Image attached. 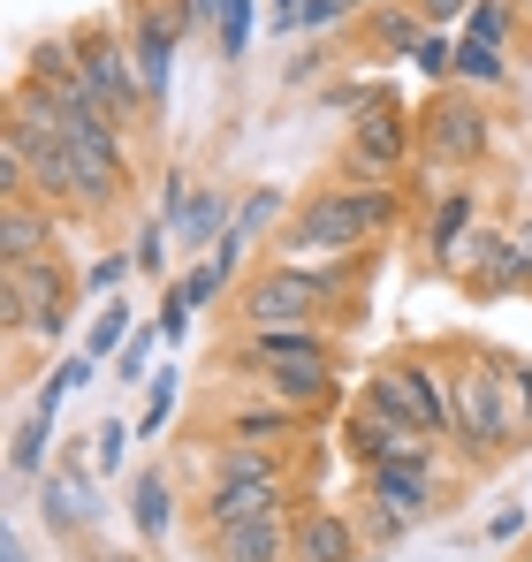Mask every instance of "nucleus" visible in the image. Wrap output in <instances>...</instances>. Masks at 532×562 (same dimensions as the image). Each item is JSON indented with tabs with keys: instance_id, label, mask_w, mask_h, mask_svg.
Masks as SVG:
<instances>
[{
	"instance_id": "nucleus-1",
	"label": "nucleus",
	"mask_w": 532,
	"mask_h": 562,
	"mask_svg": "<svg viewBox=\"0 0 532 562\" xmlns=\"http://www.w3.org/2000/svg\"><path fill=\"white\" fill-rule=\"evenodd\" d=\"M396 221V190H320L304 198V213L281 228V267H304L312 251H357L373 228Z\"/></svg>"
},
{
	"instance_id": "nucleus-2",
	"label": "nucleus",
	"mask_w": 532,
	"mask_h": 562,
	"mask_svg": "<svg viewBox=\"0 0 532 562\" xmlns=\"http://www.w3.org/2000/svg\"><path fill=\"white\" fill-rule=\"evenodd\" d=\"M244 366H259L266 387L289 411H312L328 395V380H335V358H328V342L312 327H266V335H252L244 342Z\"/></svg>"
},
{
	"instance_id": "nucleus-3",
	"label": "nucleus",
	"mask_w": 532,
	"mask_h": 562,
	"mask_svg": "<svg viewBox=\"0 0 532 562\" xmlns=\"http://www.w3.org/2000/svg\"><path fill=\"white\" fill-rule=\"evenodd\" d=\"M365 403L373 411H388V418H403V426H419V434H456V418H448V380L419 358H403V366H380L373 387H365Z\"/></svg>"
},
{
	"instance_id": "nucleus-4",
	"label": "nucleus",
	"mask_w": 532,
	"mask_h": 562,
	"mask_svg": "<svg viewBox=\"0 0 532 562\" xmlns=\"http://www.w3.org/2000/svg\"><path fill=\"white\" fill-rule=\"evenodd\" d=\"M448 418H456V441L472 457L502 449V380H495V358H456L448 366Z\"/></svg>"
},
{
	"instance_id": "nucleus-5",
	"label": "nucleus",
	"mask_w": 532,
	"mask_h": 562,
	"mask_svg": "<svg viewBox=\"0 0 532 562\" xmlns=\"http://www.w3.org/2000/svg\"><path fill=\"white\" fill-rule=\"evenodd\" d=\"M320 304H328V274H312V267H274V274L252 281L244 319H252V335H266V327H304Z\"/></svg>"
},
{
	"instance_id": "nucleus-6",
	"label": "nucleus",
	"mask_w": 532,
	"mask_h": 562,
	"mask_svg": "<svg viewBox=\"0 0 532 562\" xmlns=\"http://www.w3.org/2000/svg\"><path fill=\"white\" fill-rule=\"evenodd\" d=\"M343 441H351V457L365 471H380V464H426L434 471V434H419V426H403V418H388L373 403L343 418Z\"/></svg>"
},
{
	"instance_id": "nucleus-7",
	"label": "nucleus",
	"mask_w": 532,
	"mask_h": 562,
	"mask_svg": "<svg viewBox=\"0 0 532 562\" xmlns=\"http://www.w3.org/2000/svg\"><path fill=\"white\" fill-rule=\"evenodd\" d=\"M77 85L85 99L107 114V122H122V114H137V99H145V77H137V61H122L107 38H85L77 46Z\"/></svg>"
},
{
	"instance_id": "nucleus-8",
	"label": "nucleus",
	"mask_w": 532,
	"mask_h": 562,
	"mask_svg": "<svg viewBox=\"0 0 532 562\" xmlns=\"http://www.w3.org/2000/svg\"><path fill=\"white\" fill-rule=\"evenodd\" d=\"M62 304H69V281H62L54 259H46V267H8V319H15L23 335H62V327H69Z\"/></svg>"
},
{
	"instance_id": "nucleus-9",
	"label": "nucleus",
	"mask_w": 532,
	"mask_h": 562,
	"mask_svg": "<svg viewBox=\"0 0 532 562\" xmlns=\"http://www.w3.org/2000/svg\"><path fill=\"white\" fill-rule=\"evenodd\" d=\"M281 502H289V479H221L206 502V540L229 525H252V517H281Z\"/></svg>"
},
{
	"instance_id": "nucleus-10",
	"label": "nucleus",
	"mask_w": 532,
	"mask_h": 562,
	"mask_svg": "<svg viewBox=\"0 0 532 562\" xmlns=\"http://www.w3.org/2000/svg\"><path fill=\"white\" fill-rule=\"evenodd\" d=\"M365 486H373V502L396 509L403 525H419V517L434 509V471L426 464H380V471H365Z\"/></svg>"
},
{
	"instance_id": "nucleus-11",
	"label": "nucleus",
	"mask_w": 532,
	"mask_h": 562,
	"mask_svg": "<svg viewBox=\"0 0 532 562\" xmlns=\"http://www.w3.org/2000/svg\"><path fill=\"white\" fill-rule=\"evenodd\" d=\"M426 137H434L442 160H479V145H487V114H479L472 99H442V106L426 114Z\"/></svg>"
},
{
	"instance_id": "nucleus-12",
	"label": "nucleus",
	"mask_w": 532,
	"mask_h": 562,
	"mask_svg": "<svg viewBox=\"0 0 532 562\" xmlns=\"http://www.w3.org/2000/svg\"><path fill=\"white\" fill-rule=\"evenodd\" d=\"M456 267H472L479 289H525V281H532L525 259H518V244H510V236H487V228H479V236H464Z\"/></svg>"
},
{
	"instance_id": "nucleus-13",
	"label": "nucleus",
	"mask_w": 532,
	"mask_h": 562,
	"mask_svg": "<svg viewBox=\"0 0 532 562\" xmlns=\"http://www.w3.org/2000/svg\"><path fill=\"white\" fill-rule=\"evenodd\" d=\"M0 259L8 267H46L54 259V221L23 198V205H8V221H0Z\"/></svg>"
},
{
	"instance_id": "nucleus-14",
	"label": "nucleus",
	"mask_w": 532,
	"mask_h": 562,
	"mask_svg": "<svg viewBox=\"0 0 532 562\" xmlns=\"http://www.w3.org/2000/svg\"><path fill=\"white\" fill-rule=\"evenodd\" d=\"M297 562H357V525L351 517H335V509H312L304 525H297Z\"/></svg>"
},
{
	"instance_id": "nucleus-15",
	"label": "nucleus",
	"mask_w": 532,
	"mask_h": 562,
	"mask_svg": "<svg viewBox=\"0 0 532 562\" xmlns=\"http://www.w3.org/2000/svg\"><path fill=\"white\" fill-rule=\"evenodd\" d=\"M213 548L221 562H289V532H281V517H252V525L213 532Z\"/></svg>"
},
{
	"instance_id": "nucleus-16",
	"label": "nucleus",
	"mask_w": 532,
	"mask_h": 562,
	"mask_svg": "<svg viewBox=\"0 0 532 562\" xmlns=\"http://www.w3.org/2000/svg\"><path fill=\"white\" fill-rule=\"evenodd\" d=\"M351 168H365V176L403 168V122H396V114H373V122L351 137Z\"/></svg>"
},
{
	"instance_id": "nucleus-17",
	"label": "nucleus",
	"mask_w": 532,
	"mask_h": 562,
	"mask_svg": "<svg viewBox=\"0 0 532 562\" xmlns=\"http://www.w3.org/2000/svg\"><path fill=\"white\" fill-rule=\"evenodd\" d=\"M495 380H502V441H525L532 434V366L495 358Z\"/></svg>"
},
{
	"instance_id": "nucleus-18",
	"label": "nucleus",
	"mask_w": 532,
	"mask_h": 562,
	"mask_svg": "<svg viewBox=\"0 0 532 562\" xmlns=\"http://www.w3.org/2000/svg\"><path fill=\"white\" fill-rule=\"evenodd\" d=\"M472 213H479V198H472V190H442V205H434V251H442L448 267H456V251H464Z\"/></svg>"
},
{
	"instance_id": "nucleus-19",
	"label": "nucleus",
	"mask_w": 532,
	"mask_h": 562,
	"mask_svg": "<svg viewBox=\"0 0 532 562\" xmlns=\"http://www.w3.org/2000/svg\"><path fill=\"white\" fill-rule=\"evenodd\" d=\"M456 77H464V85H479V92H495V85H510V61H502V46L464 38V46H456Z\"/></svg>"
},
{
	"instance_id": "nucleus-20",
	"label": "nucleus",
	"mask_w": 532,
	"mask_h": 562,
	"mask_svg": "<svg viewBox=\"0 0 532 562\" xmlns=\"http://www.w3.org/2000/svg\"><path fill=\"white\" fill-rule=\"evenodd\" d=\"M168 228H176V244H198V236H213V228H229V198H190L182 213H168Z\"/></svg>"
},
{
	"instance_id": "nucleus-21",
	"label": "nucleus",
	"mask_w": 532,
	"mask_h": 562,
	"mask_svg": "<svg viewBox=\"0 0 532 562\" xmlns=\"http://www.w3.org/2000/svg\"><path fill=\"white\" fill-rule=\"evenodd\" d=\"M373 38H380L388 54H419V46H426V23H419V8H380V15H373Z\"/></svg>"
},
{
	"instance_id": "nucleus-22",
	"label": "nucleus",
	"mask_w": 532,
	"mask_h": 562,
	"mask_svg": "<svg viewBox=\"0 0 532 562\" xmlns=\"http://www.w3.org/2000/svg\"><path fill=\"white\" fill-rule=\"evenodd\" d=\"M137 77H145V99H160L168 92V31H137Z\"/></svg>"
},
{
	"instance_id": "nucleus-23",
	"label": "nucleus",
	"mask_w": 532,
	"mask_h": 562,
	"mask_svg": "<svg viewBox=\"0 0 532 562\" xmlns=\"http://www.w3.org/2000/svg\"><path fill=\"white\" fill-rule=\"evenodd\" d=\"M137 525H145V540H160V532H168V479H160V471H145V479H137Z\"/></svg>"
},
{
	"instance_id": "nucleus-24",
	"label": "nucleus",
	"mask_w": 532,
	"mask_h": 562,
	"mask_svg": "<svg viewBox=\"0 0 532 562\" xmlns=\"http://www.w3.org/2000/svg\"><path fill=\"white\" fill-rule=\"evenodd\" d=\"M85 380H91V358H77V366H62V373H54L46 387H38V418H54V411H62V403H69V395H77Z\"/></svg>"
},
{
	"instance_id": "nucleus-25",
	"label": "nucleus",
	"mask_w": 532,
	"mask_h": 562,
	"mask_svg": "<svg viewBox=\"0 0 532 562\" xmlns=\"http://www.w3.org/2000/svg\"><path fill=\"white\" fill-rule=\"evenodd\" d=\"M229 426H236V441H266V434H289L297 411H289V403H281V411H236Z\"/></svg>"
},
{
	"instance_id": "nucleus-26",
	"label": "nucleus",
	"mask_w": 532,
	"mask_h": 562,
	"mask_svg": "<svg viewBox=\"0 0 532 562\" xmlns=\"http://www.w3.org/2000/svg\"><path fill=\"white\" fill-rule=\"evenodd\" d=\"M464 23H472V38H479V46H502V38H510V0H479Z\"/></svg>"
},
{
	"instance_id": "nucleus-27",
	"label": "nucleus",
	"mask_w": 532,
	"mask_h": 562,
	"mask_svg": "<svg viewBox=\"0 0 532 562\" xmlns=\"http://www.w3.org/2000/svg\"><path fill=\"white\" fill-rule=\"evenodd\" d=\"M46 517L85 525V517H91V509H85V486H77V479H54V486H46Z\"/></svg>"
},
{
	"instance_id": "nucleus-28",
	"label": "nucleus",
	"mask_w": 532,
	"mask_h": 562,
	"mask_svg": "<svg viewBox=\"0 0 532 562\" xmlns=\"http://www.w3.org/2000/svg\"><path fill=\"white\" fill-rule=\"evenodd\" d=\"M46 426H54V418H31V426L15 434V449H8V464H15V471H38V464H46Z\"/></svg>"
},
{
	"instance_id": "nucleus-29",
	"label": "nucleus",
	"mask_w": 532,
	"mask_h": 562,
	"mask_svg": "<svg viewBox=\"0 0 532 562\" xmlns=\"http://www.w3.org/2000/svg\"><path fill=\"white\" fill-rule=\"evenodd\" d=\"M221 46H229V54L252 46V0H221Z\"/></svg>"
},
{
	"instance_id": "nucleus-30",
	"label": "nucleus",
	"mask_w": 532,
	"mask_h": 562,
	"mask_svg": "<svg viewBox=\"0 0 532 562\" xmlns=\"http://www.w3.org/2000/svg\"><path fill=\"white\" fill-rule=\"evenodd\" d=\"M221 479H281V464L259 457V449H229V457H221Z\"/></svg>"
},
{
	"instance_id": "nucleus-31",
	"label": "nucleus",
	"mask_w": 532,
	"mask_h": 562,
	"mask_svg": "<svg viewBox=\"0 0 532 562\" xmlns=\"http://www.w3.org/2000/svg\"><path fill=\"white\" fill-rule=\"evenodd\" d=\"M122 327H130V312H122V304H114V312H99V327H91V350H85V358H107V350L122 342Z\"/></svg>"
},
{
	"instance_id": "nucleus-32",
	"label": "nucleus",
	"mask_w": 532,
	"mask_h": 562,
	"mask_svg": "<svg viewBox=\"0 0 532 562\" xmlns=\"http://www.w3.org/2000/svg\"><path fill=\"white\" fill-rule=\"evenodd\" d=\"M396 532H403V517H396V509H380V502H373V509H365V525H357V540H396Z\"/></svg>"
},
{
	"instance_id": "nucleus-33",
	"label": "nucleus",
	"mask_w": 532,
	"mask_h": 562,
	"mask_svg": "<svg viewBox=\"0 0 532 562\" xmlns=\"http://www.w3.org/2000/svg\"><path fill=\"white\" fill-rule=\"evenodd\" d=\"M419 8V23H456V15H472L479 0H411Z\"/></svg>"
},
{
	"instance_id": "nucleus-34",
	"label": "nucleus",
	"mask_w": 532,
	"mask_h": 562,
	"mask_svg": "<svg viewBox=\"0 0 532 562\" xmlns=\"http://www.w3.org/2000/svg\"><path fill=\"white\" fill-rule=\"evenodd\" d=\"M419 69H426V77H456V46L426 38V46H419Z\"/></svg>"
},
{
	"instance_id": "nucleus-35",
	"label": "nucleus",
	"mask_w": 532,
	"mask_h": 562,
	"mask_svg": "<svg viewBox=\"0 0 532 562\" xmlns=\"http://www.w3.org/2000/svg\"><path fill=\"white\" fill-rule=\"evenodd\" d=\"M91 441H99V449H91V457H99V464L114 471V464H122V441H130V434H122V426H114V418H107V426H99V434H91Z\"/></svg>"
},
{
	"instance_id": "nucleus-36",
	"label": "nucleus",
	"mask_w": 532,
	"mask_h": 562,
	"mask_svg": "<svg viewBox=\"0 0 532 562\" xmlns=\"http://www.w3.org/2000/svg\"><path fill=\"white\" fill-rule=\"evenodd\" d=\"M160 251H168V228H160V221H153V228H145V236H137V267H145V274H153V267H160Z\"/></svg>"
},
{
	"instance_id": "nucleus-37",
	"label": "nucleus",
	"mask_w": 532,
	"mask_h": 562,
	"mask_svg": "<svg viewBox=\"0 0 532 562\" xmlns=\"http://www.w3.org/2000/svg\"><path fill=\"white\" fill-rule=\"evenodd\" d=\"M182 289H190V304H206V296H221V267L206 259V267H198V274L182 281Z\"/></svg>"
},
{
	"instance_id": "nucleus-38",
	"label": "nucleus",
	"mask_w": 532,
	"mask_h": 562,
	"mask_svg": "<svg viewBox=\"0 0 532 562\" xmlns=\"http://www.w3.org/2000/svg\"><path fill=\"white\" fill-rule=\"evenodd\" d=\"M182 312H190V289H168V304H160V335H182Z\"/></svg>"
},
{
	"instance_id": "nucleus-39",
	"label": "nucleus",
	"mask_w": 532,
	"mask_h": 562,
	"mask_svg": "<svg viewBox=\"0 0 532 562\" xmlns=\"http://www.w3.org/2000/svg\"><path fill=\"white\" fill-rule=\"evenodd\" d=\"M130 267H137V259H99V267H91V289H122Z\"/></svg>"
},
{
	"instance_id": "nucleus-40",
	"label": "nucleus",
	"mask_w": 532,
	"mask_h": 562,
	"mask_svg": "<svg viewBox=\"0 0 532 562\" xmlns=\"http://www.w3.org/2000/svg\"><path fill=\"white\" fill-rule=\"evenodd\" d=\"M510 244H518V259H525V274H532V213L518 221V236H510Z\"/></svg>"
},
{
	"instance_id": "nucleus-41",
	"label": "nucleus",
	"mask_w": 532,
	"mask_h": 562,
	"mask_svg": "<svg viewBox=\"0 0 532 562\" xmlns=\"http://www.w3.org/2000/svg\"><path fill=\"white\" fill-rule=\"evenodd\" d=\"M274 8H281V23H297V15H304V8H297V0H274Z\"/></svg>"
},
{
	"instance_id": "nucleus-42",
	"label": "nucleus",
	"mask_w": 532,
	"mask_h": 562,
	"mask_svg": "<svg viewBox=\"0 0 532 562\" xmlns=\"http://www.w3.org/2000/svg\"><path fill=\"white\" fill-rule=\"evenodd\" d=\"M343 8H365V0H343Z\"/></svg>"
}]
</instances>
